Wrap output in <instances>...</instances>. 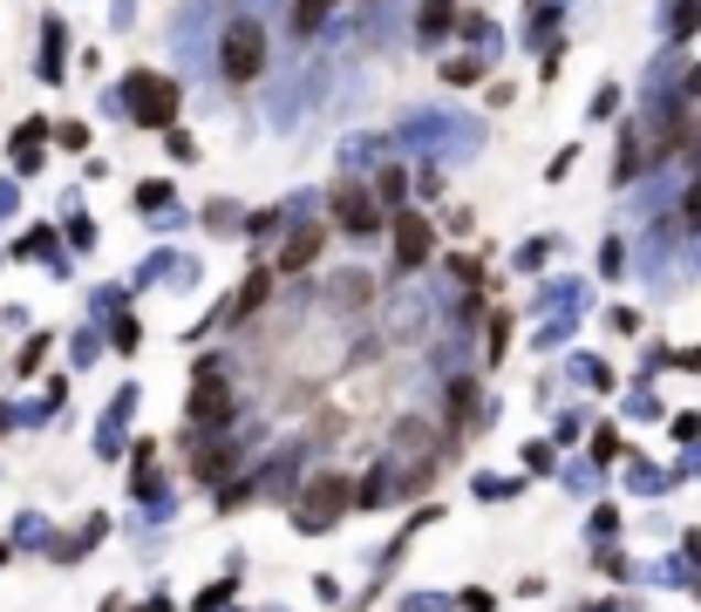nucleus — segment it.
<instances>
[{
    "label": "nucleus",
    "mask_w": 701,
    "mask_h": 612,
    "mask_svg": "<svg viewBox=\"0 0 701 612\" xmlns=\"http://www.w3.org/2000/svg\"><path fill=\"white\" fill-rule=\"evenodd\" d=\"M396 259L402 266L430 259V218H422V212H396Z\"/></svg>",
    "instance_id": "6"
},
{
    "label": "nucleus",
    "mask_w": 701,
    "mask_h": 612,
    "mask_svg": "<svg viewBox=\"0 0 701 612\" xmlns=\"http://www.w3.org/2000/svg\"><path fill=\"white\" fill-rule=\"evenodd\" d=\"M123 89H130V116L143 122V130H171V122H177V82L171 75H150V68H137L130 82H123Z\"/></svg>",
    "instance_id": "2"
},
{
    "label": "nucleus",
    "mask_w": 701,
    "mask_h": 612,
    "mask_svg": "<svg viewBox=\"0 0 701 612\" xmlns=\"http://www.w3.org/2000/svg\"><path fill=\"white\" fill-rule=\"evenodd\" d=\"M321 225H300L293 238H287V253H280V272H300V266H314V253H321Z\"/></svg>",
    "instance_id": "7"
},
{
    "label": "nucleus",
    "mask_w": 701,
    "mask_h": 612,
    "mask_svg": "<svg viewBox=\"0 0 701 612\" xmlns=\"http://www.w3.org/2000/svg\"><path fill=\"white\" fill-rule=\"evenodd\" d=\"M334 8H341V0H293L287 28H293V34L306 41V34H321V28H327V14H334Z\"/></svg>",
    "instance_id": "8"
},
{
    "label": "nucleus",
    "mask_w": 701,
    "mask_h": 612,
    "mask_svg": "<svg viewBox=\"0 0 701 612\" xmlns=\"http://www.w3.org/2000/svg\"><path fill=\"white\" fill-rule=\"evenodd\" d=\"M341 511H347V476H314V483H306V497L293 504L300 530H327Z\"/></svg>",
    "instance_id": "3"
},
{
    "label": "nucleus",
    "mask_w": 701,
    "mask_h": 612,
    "mask_svg": "<svg viewBox=\"0 0 701 612\" xmlns=\"http://www.w3.org/2000/svg\"><path fill=\"white\" fill-rule=\"evenodd\" d=\"M259 300H266V272H252V279L239 286V300H231V313H225V320H246V313H252Z\"/></svg>",
    "instance_id": "10"
},
{
    "label": "nucleus",
    "mask_w": 701,
    "mask_h": 612,
    "mask_svg": "<svg viewBox=\"0 0 701 612\" xmlns=\"http://www.w3.org/2000/svg\"><path fill=\"white\" fill-rule=\"evenodd\" d=\"M259 68H266V28L259 21H231L218 34V75L225 82H259Z\"/></svg>",
    "instance_id": "1"
},
{
    "label": "nucleus",
    "mask_w": 701,
    "mask_h": 612,
    "mask_svg": "<svg viewBox=\"0 0 701 612\" xmlns=\"http://www.w3.org/2000/svg\"><path fill=\"white\" fill-rule=\"evenodd\" d=\"M231 416V388L212 375V367H205V375H198V388H191V422H198V429H218Z\"/></svg>",
    "instance_id": "5"
},
{
    "label": "nucleus",
    "mask_w": 701,
    "mask_h": 612,
    "mask_svg": "<svg viewBox=\"0 0 701 612\" xmlns=\"http://www.w3.org/2000/svg\"><path fill=\"white\" fill-rule=\"evenodd\" d=\"M456 28V8H450V0H422V14H416V34L422 41H443Z\"/></svg>",
    "instance_id": "9"
},
{
    "label": "nucleus",
    "mask_w": 701,
    "mask_h": 612,
    "mask_svg": "<svg viewBox=\"0 0 701 612\" xmlns=\"http://www.w3.org/2000/svg\"><path fill=\"white\" fill-rule=\"evenodd\" d=\"M688 225H701V184L688 191Z\"/></svg>",
    "instance_id": "11"
},
{
    "label": "nucleus",
    "mask_w": 701,
    "mask_h": 612,
    "mask_svg": "<svg viewBox=\"0 0 701 612\" xmlns=\"http://www.w3.org/2000/svg\"><path fill=\"white\" fill-rule=\"evenodd\" d=\"M334 218H341L347 232H375V225H381L375 191H368V184H334Z\"/></svg>",
    "instance_id": "4"
}]
</instances>
